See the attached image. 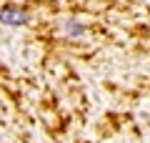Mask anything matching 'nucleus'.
Listing matches in <instances>:
<instances>
[{"label":"nucleus","mask_w":150,"mask_h":143,"mask_svg":"<svg viewBox=\"0 0 150 143\" xmlns=\"http://www.w3.org/2000/svg\"><path fill=\"white\" fill-rule=\"evenodd\" d=\"M0 23L5 25H13V28H20L28 23V15L23 10H15V8H8V10H0Z\"/></svg>","instance_id":"nucleus-1"}]
</instances>
